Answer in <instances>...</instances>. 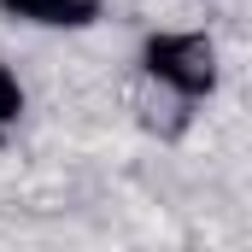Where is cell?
I'll return each instance as SVG.
<instances>
[{"instance_id": "cell-1", "label": "cell", "mask_w": 252, "mask_h": 252, "mask_svg": "<svg viewBox=\"0 0 252 252\" xmlns=\"http://www.w3.org/2000/svg\"><path fill=\"white\" fill-rule=\"evenodd\" d=\"M135 70L164 82L170 94H182L193 106H205L223 88V47H217L211 30H193V24H182V30H147L141 47H135Z\"/></svg>"}, {"instance_id": "cell-2", "label": "cell", "mask_w": 252, "mask_h": 252, "mask_svg": "<svg viewBox=\"0 0 252 252\" xmlns=\"http://www.w3.org/2000/svg\"><path fill=\"white\" fill-rule=\"evenodd\" d=\"M129 118H135L141 135H153L158 147H176V141H188V129L199 124V106L135 70V82H129Z\"/></svg>"}, {"instance_id": "cell-3", "label": "cell", "mask_w": 252, "mask_h": 252, "mask_svg": "<svg viewBox=\"0 0 252 252\" xmlns=\"http://www.w3.org/2000/svg\"><path fill=\"white\" fill-rule=\"evenodd\" d=\"M0 18L12 24H30V30H94L106 18V0H0Z\"/></svg>"}, {"instance_id": "cell-4", "label": "cell", "mask_w": 252, "mask_h": 252, "mask_svg": "<svg viewBox=\"0 0 252 252\" xmlns=\"http://www.w3.org/2000/svg\"><path fill=\"white\" fill-rule=\"evenodd\" d=\"M24 112H30V88H24L18 64L0 59V129H18V124H24Z\"/></svg>"}]
</instances>
